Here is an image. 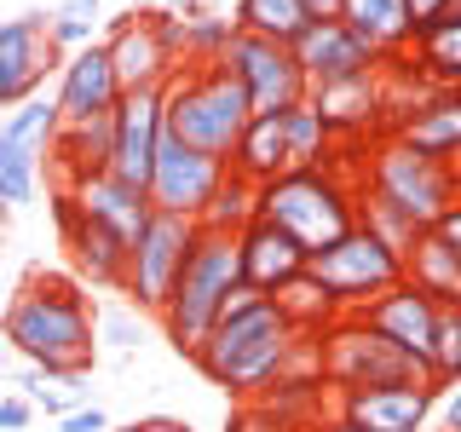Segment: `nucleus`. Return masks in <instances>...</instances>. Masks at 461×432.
Listing matches in <instances>:
<instances>
[{"label":"nucleus","instance_id":"58836bf2","mask_svg":"<svg viewBox=\"0 0 461 432\" xmlns=\"http://www.w3.org/2000/svg\"><path fill=\"white\" fill-rule=\"evenodd\" d=\"M29 421H35V403H29L23 392H6V398H0V432H23Z\"/></svg>","mask_w":461,"mask_h":432},{"label":"nucleus","instance_id":"603ef678","mask_svg":"<svg viewBox=\"0 0 461 432\" xmlns=\"http://www.w3.org/2000/svg\"><path fill=\"white\" fill-rule=\"evenodd\" d=\"M133 12H144V0H133Z\"/></svg>","mask_w":461,"mask_h":432},{"label":"nucleus","instance_id":"cd10ccee","mask_svg":"<svg viewBox=\"0 0 461 432\" xmlns=\"http://www.w3.org/2000/svg\"><path fill=\"white\" fill-rule=\"evenodd\" d=\"M283 150H288V167H323L335 156V127L317 115L312 98L283 110Z\"/></svg>","mask_w":461,"mask_h":432},{"label":"nucleus","instance_id":"79ce46f5","mask_svg":"<svg viewBox=\"0 0 461 432\" xmlns=\"http://www.w3.org/2000/svg\"><path fill=\"white\" fill-rule=\"evenodd\" d=\"M110 432H196V427H191V421H173V415H144V421L110 427Z\"/></svg>","mask_w":461,"mask_h":432},{"label":"nucleus","instance_id":"c85d7f7f","mask_svg":"<svg viewBox=\"0 0 461 432\" xmlns=\"http://www.w3.org/2000/svg\"><path fill=\"white\" fill-rule=\"evenodd\" d=\"M230 23L242 35H259V40H277V47H294V35L312 23V12L300 0H237L230 6Z\"/></svg>","mask_w":461,"mask_h":432},{"label":"nucleus","instance_id":"49530a36","mask_svg":"<svg viewBox=\"0 0 461 432\" xmlns=\"http://www.w3.org/2000/svg\"><path fill=\"white\" fill-rule=\"evenodd\" d=\"M403 6H410V23H421V18H438L450 0H403Z\"/></svg>","mask_w":461,"mask_h":432},{"label":"nucleus","instance_id":"bb28decb","mask_svg":"<svg viewBox=\"0 0 461 432\" xmlns=\"http://www.w3.org/2000/svg\"><path fill=\"white\" fill-rule=\"evenodd\" d=\"M312 104H317V115H323L329 127H335V139L346 133V139H357L369 127V115L386 104L381 98V86H375V76H357V81H329V86H312Z\"/></svg>","mask_w":461,"mask_h":432},{"label":"nucleus","instance_id":"6e6552de","mask_svg":"<svg viewBox=\"0 0 461 432\" xmlns=\"http://www.w3.org/2000/svg\"><path fill=\"white\" fill-rule=\"evenodd\" d=\"M317 364H323L329 392H352V386H415L427 381L398 346H386L375 328H364L352 311L317 335Z\"/></svg>","mask_w":461,"mask_h":432},{"label":"nucleus","instance_id":"ea45409f","mask_svg":"<svg viewBox=\"0 0 461 432\" xmlns=\"http://www.w3.org/2000/svg\"><path fill=\"white\" fill-rule=\"evenodd\" d=\"M432 237H438L444 242V248H450L456 259H461V196L450 202V208H444L438 213V220H432Z\"/></svg>","mask_w":461,"mask_h":432},{"label":"nucleus","instance_id":"4468645a","mask_svg":"<svg viewBox=\"0 0 461 432\" xmlns=\"http://www.w3.org/2000/svg\"><path fill=\"white\" fill-rule=\"evenodd\" d=\"M104 47L115 64V81L122 93H139V86H167L185 69V58L173 40H162V29L150 23V12H127V18H110Z\"/></svg>","mask_w":461,"mask_h":432},{"label":"nucleus","instance_id":"7ed1b4c3","mask_svg":"<svg viewBox=\"0 0 461 432\" xmlns=\"http://www.w3.org/2000/svg\"><path fill=\"white\" fill-rule=\"evenodd\" d=\"M259 220L283 225L306 254H323L329 242L357 230V173L346 167L340 144L323 167H288L259 184Z\"/></svg>","mask_w":461,"mask_h":432},{"label":"nucleus","instance_id":"f3484780","mask_svg":"<svg viewBox=\"0 0 461 432\" xmlns=\"http://www.w3.org/2000/svg\"><path fill=\"white\" fill-rule=\"evenodd\" d=\"M162 86H139V93H122L115 98V156H110V173L122 184L144 191L150 184V167H156V144H162Z\"/></svg>","mask_w":461,"mask_h":432},{"label":"nucleus","instance_id":"ddd939ff","mask_svg":"<svg viewBox=\"0 0 461 432\" xmlns=\"http://www.w3.org/2000/svg\"><path fill=\"white\" fill-rule=\"evenodd\" d=\"M64 52L47 35V12H23V18L0 23V110H18L58 76Z\"/></svg>","mask_w":461,"mask_h":432},{"label":"nucleus","instance_id":"2f4dec72","mask_svg":"<svg viewBox=\"0 0 461 432\" xmlns=\"http://www.w3.org/2000/svg\"><path fill=\"white\" fill-rule=\"evenodd\" d=\"M185 18V12H179ZM230 35H237V23L220 18V12H196V18H185V64H220Z\"/></svg>","mask_w":461,"mask_h":432},{"label":"nucleus","instance_id":"c9c22d12","mask_svg":"<svg viewBox=\"0 0 461 432\" xmlns=\"http://www.w3.org/2000/svg\"><path fill=\"white\" fill-rule=\"evenodd\" d=\"M93 29H98V23H86V18H69V12H47V35H52V47H58V52H81V47H93Z\"/></svg>","mask_w":461,"mask_h":432},{"label":"nucleus","instance_id":"864d4df0","mask_svg":"<svg viewBox=\"0 0 461 432\" xmlns=\"http://www.w3.org/2000/svg\"><path fill=\"white\" fill-rule=\"evenodd\" d=\"M456 184H461V162H456Z\"/></svg>","mask_w":461,"mask_h":432},{"label":"nucleus","instance_id":"3c124183","mask_svg":"<svg viewBox=\"0 0 461 432\" xmlns=\"http://www.w3.org/2000/svg\"><path fill=\"white\" fill-rule=\"evenodd\" d=\"M0 230H6V202H0Z\"/></svg>","mask_w":461,"mask_h":432},{"label":"nucleus","instance_id":"9d476101","mask_svg":"<svg viewBox=\"0 0 461 432\" xmlns=\"http://www.w3.org/2000/svg\"><path fill=\"white\" fill-rule=\"evenodd\" d=\"M438 311H444L438 300H427L421 288L403 277V283L386 288V294H375L369 306H357L352 317L364 328H375L386 346H398L427 381H438Z\"/></svg>","mask_w":461,"mask_h":432},{"label":"nucleus","instance_id":"5701e85b","mask_svg":"<svg viewBox=\"0 0 461 432\" xmlns=\"http://www.w3.org/2000/svg\"><path fill=\"white\" fill-rule=\"evenodd\" d=\"M64 242H69V259H76V271L86 283L122 294V283H127V242L115 237V230H104L98 220L76 213V225L64 230Z\"/></svg>","mask_w":461,"mask_h":432},{"label":"nucleus","instance_id":"423d86ee","mask_svg":"<svg viewBox=\"0 0 461 432\" xmlns=\"http://www.w3.org/2000/svg\"><path fill=\"white\" fill-rule=\"evenodd\" d=\"M357 191L386 202V208H398L403 220H415L421 230H432V220L461 196V184H456L450 162H432V156L410 150L403 139H381L369 150L364 173H357Z\"/></svg>","mask_w":461,"mask_h":432},{"label":"nucleus","instance_id":"b1692460","mask_svg":"<svg viewBox=\"0 0 461 432\" xmlns=\"http://www.w3.org/2000/svg\"><path fill=\"white\" fill-rule=\"evenodd\" d=\"M237 179L249 184H271L277 173H288V150H283V110L277 115H249V127H242L237 150H230L225 162Z\"/></svg>","mask_w":461,"mask_h":432},{"label":"nucleus","instance_id":"a878e982","mask_svg":"<svg viewBox=\"0 0 461 432\" xmlns=\"http://www.w3.org/2000/svg\"><path fill=\"white\" fill-rule=\"evenodd\" d=\"M403 277L421 288L427 300H438L444 311H461V259L444 248L432 230H421V237H415V248L403 254Z\"/></svg>","mask_w":461,"mask_h":432},{"label":"nucleus","instance_id":"393cba45","mask_svg":"<svg viewBox=\"0 0 461 432\" xmlns=\"http://www.w3.org/2000/svg\"><path fill=\"white\" fill-rule=\"evenodd\" d=\"M340 23L381 52V69L386 58L410 52V6L403 0H340Z\"/></svg>","mask_w":461,"mask_h":432},{"label":"nucleus","instance_id":"aec40b11","mask_svg":"<svg viewBox=\"0 0 461 432\" xmlns=\"http://www.w3.org/2000/svg\"><path fill=\"white\" fill-rule=\"evenodd\" d=\"M393 139H403L410 150L432 156V162H461V86H432L421 104H403Z\"/></svg>","mask_w":461,"mask_h":432},{"label":"nucleus","instance_id":"f03ea898","mask_svg":"<svg viewBox=\"0 0 461 432\" xmlns=\"http://www.w3.org/2000/svg\"><path fill=\"white\" fill-rule=\"evenodd\" d=\"M300 335H306V328H294V317H288L277 300H266V306L249 311V317L213 323L208 335L191 346V364L208 374L213 386H225L237 403H249V398L266 392V386L283 381Z\"/></svg>","mask_w":461,"mask_h":432},{"label":"nucleus","instance_id":"72a5a7b5","mask_svg":"<svg viewBox=\"0 0 461 432\" xmlns=\"http://www.w3.org/2000/svg\"><path fill=\"white\" fill-rule=\"evenodd\" d=\"M93 335L110 340L115 352H133V346L144 340V328H139V311L133 306H104V311H98V323H93Z\"/></svg>","mask_w":461,"mask_h":432},{"label":"nucleus","instance_id":"39448f33","mask_svg":"<svg viewBox=\"0 0 461 432\" xmlns=\"http://www.w3.org/2000/svg\"><path fill=\"white\" fill-rule=\"evenodd\" d=\"M237 283H242L237 237L196 225V242H191V254H185L179 277H173V294H167V306H162V328H167V340H173V352H179V357H191V346L213 328V317H220L225 294Z\"/></svg>","mask_w":461,"mask_h":432},{"label":"nucleus","instance_id":"09e8293b","mask_svg":"<svg viewBox=\"0 0 461 432\" xmlns=\"http://www.w3.org/2000/svg\"><path fill=\"white\" fill-rule=\"evenodd\" d=\"M179 12H185V18H196V12H213V0H179Z\"/></svg>","mask_w":461,"mask_h":432},{"label":"nucleus","instance_id":"4c0bfd02","mask_svg":"<svg viewBox=\"0 0 461 432\" xmlns=\"http://www.w3.org/2000/svg\"><path fill=\"white\" fill-rule=\"evenodd\" d=\"M58 432H110V415L98 403H81V410L58 415Z\"/></svg>","mask_w":461,"mask_h":432},{"label":"nucleus","instance_id":"e433bc0d","mask_svg":"<svg viewBox=\"0 0 461 432\" xmlns=\"http://www.w3.org/2000/svg\"><path fill=\"white\" fill-rule=\"evenodd\" d=\"M266 300H271V294H259V288L237 283V288L225 294V306H220V317H213V323H230V317H249V311H259V306H266Z\"/></svg>","mask_w":461,"mask_h":432},{"label":"nucleus","instance_id":"a211bd4d","mask_svg":"<svg viewBox=\"0 0 461 432\" xmlns=\"http://www.w3.org/2000/svg\"><path fill=\"white\" fill-rule=\"evenodd\" d=\"M115 98H122V81H115V64H110L104 40H93V47L69 52L64 64H58L52 104H58V122L64 127H76V122H86V115H98V110H115Z\"/></svg>","mask_w":461,"mask_h":432},{"label":"nucleus","instance_id":"8fccbe9b","mask_svg":"<svg viewBox=\"0 0 461 432\" xmlns=\"http://www.w3.org/2000/svg\"><path fill=\"white\" fill-rule=\"evenodd\" d=\"M444 12H450V18H461V0H450V6H444Z\"/></svg>","mask_w":461,"mask_h":432},{"label":"nucleus","instance_id":"4be33fe9","mask_svg":"<svg viewBox=\"0 0 461 432\" xmlns=\"http://www.w3.org/2000/svg\"><path fill=\"white\" fill-rule=\"evenodd\" d=\"M398 69H415L427 86H461V18L438 12V18L410 23V52L386 58Z\"/></svg>","mask_w":461,"mask_h":432},{"label":"nucleus","instance_id":"f704fd0d","mask_svg":"<svg viewBox=\"0 0 461 432\" xmlns=\"http://www.w3.org/2000/svg\"><path fill=\"white\" fill-rule=\"evenodd\" d=\"M438 381H461V311H438Z\"/></svg>","mask_w":461,"mask_h":432},{"label":"nucleus","instance_id":"9b49d317","mask_svg":"<svg viewBox=\"0 0 461 432\" xmlns=\"http://www.w3.org/2000/svg\"><path fill=\"white\" fill-rule=\"evenodd\" d=\"M220 64L230 69V76L242 81V93H249V104L254 115H277L288 104H300V98L312 93L306 76H300V64H294V52L277 47V40H259V35H230V47Z\"/></svg>","mask_w":461,"mask_h":432},{"label":"nucleus","instance_id":"f8f14e48","mask_svg":"<svg viewBox=\"0 0 461 432\" xmlns=\"http://www.w3.org/2000/svg\"><path fill=\"white\" fill-rule=\"evenodd\" d=\"M220 179H225V162H220V156H202V150H191V144H179V139H167V133H162L144 196H150V208H156V213L202 220V208L213 202Z\"/></svg>","mask_w":461,"mask_h":432},{"label":"nucleus","instance_id":"f257e3e1","mask_svg":"<svg viewBox=\"0 0 461 432\" xmlns=\"http://www.w3.org/2000/svg\"><path fill=\"white\" fill-rule=\"evenodd\" d=\"M0 335L18 357H29L35 369H47L52 381L86 374L98 364V335H93V306H86L81 283L58 277V271H35L12 306L0 311Z\"/></svg>","mask_w":461,"mask_h":432},{"label":"nucleus","instance_id":"20e7f679","mask_svg":"<svg viewBox=\"0 0 461 432\" xmlns=\"http://www.w3.org/2000/svg\"><path fill=\"white\" fill-rule=\"evenodd\" d=\"M249 93H242V81L230 76L225 64H185L179 76L162 86V127L167 139L191 144L202 156H220L230 162V150H237L242 127H249Z\"/></svg>","mask_w":461,"mask_h":432},{"label":"nucleus","instance_id":"a19ab883","mask_svg":"<svg viewBox=\"0 0 461 432\" xmlns=\"http://www.w3.org/2000/svg\"><path fill=\"white\" fill-rule=\"evenodd\" d=\"M18 162H47V156L23 150V144H18V139L6 133V122H0V173H6V167H18Z\"/></svg>","mask_w":461,"mask_h":432},{"label":"nucleus","instance_id":"c03bdc74","mask_svg":"<svg viewBox=\"0 0 461 432\" xmlns=\"http://www.w3.org/2000/svg\"><path fill=\"white\" fill-rule=\"evenodd\" d=\"M306 432H369V427H357V421H346V415H335V410H323V415H317V421H312Z\"/></svg>","mask_w":461,"mask_h":432},{"label":"nucleus","instance_id":"37998d69","mask_svg":"<svg viewBox=\"0 0 461 432\" xmlns=\"http://www.w3.org/2000/svg\"><path fill=\"white\" fill-rule=\"evenodd\" d=\"M444 432H461V381L456 386H444Z\"/></svg>","mask_w":461,"mask_h":432},{"label":"nucleus","instance_id":"2eb2a0df","mask_svg":"<svg viewBox=\"0 0 461 432\" xmlns=\"http://www.w3.org/2000/svg\"><path fill=\"white\" fill-rule=\"evenodd\" d=\"M294 64L306 86H329V81H357V76H381V52L364 35H352L340 18H312L294 35Z\"/></svg>","mask_w":461,"mask_h":432},{"label":"nucleus","instance_id":"412c9836","mask_svg":"<svg viewBox=\"0 0 461 432\" xmlns=\"http://www.w3.org/2000/svg\"><path fill=\"white\" fill-rule=\"evenodd\" d=\"M69 196H76V208L86 213V220H98L104 230H115V237L133 248V237L144 230V220H150V196L133 191V184H122L115 173H81V179L64 184Z\"/></svg>","mask_w":461,"mask_h":432},{"label":"nucleus","instance_id":"6ab92c4d","mask_svg":"<svg viewBox=\"0 0 461 432\" xmlns=\"http://www.w3.org/2000/svg\"><path fill=\"white\" fill-rule=\"evenodd\" d=\"M306 248H300L294 237H288L283 225H271V220H254V225H242L237 230V266H242V283L259 288V294H271L277 300L288 283H300L306 277Z\"/></svg>","mask_w":461,"mask_h":432},{"label":"nucleus","instance_id":"a18cd8bd","mask_svg":"<svg viewBox=\"0 0 461 432\" xmlns=\"http://www.w3.org/2000/svg\"><path fill=\"white\" fill-rule=\"evenodd\" d=\"M58 12H69V18H86V23H98V18H104V6H98V0H64Z\"/></svg>","mask_w":461,"mask_h":432},{"label":"nucleus","instance_id":"de8ad7c7","mask_svg":"<svg viewBox=\"0 0 461 432\" xmlns=\"http://www.w3.org/2000/svg\"><path fill=\"white\" fill-rule=\"evenodd\" d=\"M312 18H340V0H300Z\"/></svg>","mask_w":461,"mask_h":432},{"label":"nucleus","instance_id":"dca6fc26","mask_svg":"<svg viewBox=\"0 0 461 432\" xmlns=\"http://www.w3.org/2000/svg\"><path fill=\"white\" fill-rule=\"evenodd\" d=\"M444 398V381H415V386H352L329 392V410L369 432H421L432 403Z\"/></svg>","mask_w":461,"mask_h":432},{"label":"nucleus","instance_id":"1a4fd4ad","mask_svg":"<svg viewBox=\"0 0 461 432\" xmlns=\"http://www.w3.org/2000/svg\"><path fill=\"white\" fill-rule=\"evenodd\" d=\"M196 242V220H179V213H150L144 230L133 237V248H127V306L133 311H156L162 317L167 294H173V277H179L185 254H191Z\"/></svg>","mask_w":461,"mask_h":432},{"label":"nucleus","instance_id":"473e14b6","mask_svg":"<svg viewBox=\"0 0 461 432\" xmlns=\"http://www.w3.org/2000/svg\"><path fill=\"white\" fill-rule=\"evenodd\" d=\"M357 225L375 230V237H381L386 248H398V254H410L415 237H421V225H415V220H403L398 208H386V202H375V196H364V191H357Z\"/></svg>","mask_w":461,"mask_h":432},{"label":"nucleus","instance_id":"7c9ffc66","mask_svg":"<svg viewBox=\"0 0 461 432\" xmlns=\"http://www.w3.org/2000/svg\"><path fill=\"white\" fill-rule=\"evenodd\" d=\"M0 122H6V133L18 139L23 150H35V156H47L52 139H58V127H64V122H58V104H52V98H41V93L29 98V104H18L12 115H0Z\"/></svg>","mask_w":461,"mask_h":432},{"label":"nucleus","instance_id":"c756f323","mask_svg":"<svg viewBox=\"0 0 461 432\" xmlns=\"http://www.w3.org/2000/svg\"><path fill=\"white\" fill-rule=\"evenodd\" d=\"M259 220V184L249 179H237V173L225 167V179H220V191H213V202L202 208V230H225V237H237L242 225H254Z\"/></svg>","mask_w":461,"mask_h":432},{"label":"nucleus","instance_id":"0eeeda50","mask_svg":"<svg viewBox=\"0 0 461 432\" xmlns=\"http://www.w3.org/2000/svg\"><path fill=\"white\" fill-rule=\"evenodd\" d=\"M306 277L329 294V306H335L340 317L346 311H357V306H369L375 294H386L393 283H403V254L398 248H386L375 230H346L340 242H329L323 254H312L306 259Z\"/></svg>","mask_w":461,"mask_h":432}]
</instances>
